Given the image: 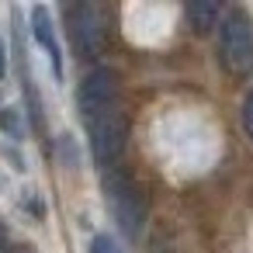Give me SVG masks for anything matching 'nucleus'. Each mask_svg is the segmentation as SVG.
Masks as SVG:
<instances>
[{"instance_id": "obj_1", "label": "nucleus", "mask_w": 253, "mask_h": 253, "mask_svg": "<svg viewBox=\"0 0 253 253\" xmlns=\"http://www.w3.org/2000/svg\"><path fill=\"white\" fill-rule=\"evenodd\" d=\"M218 49H222V66L232 77H250L253 73V21L246 11H229L222 21V35H218Z\"/></svg>"}, {"instance_id": "obj_5", "label": "nucleus", "mask_w": 253, "mask_h": 253, "mask_svg": "<svg viewBox=\"0 0 253 253\" xmlns=\"http://www.w3.org/2000/svg\"><path fill=\"white\" fill-rule=\"evenodd\" d=\"M70 32H73L77 49L87 59L90 56H101V49H104V21H101V11L97 7H90V4L70 7Z\"/></svg>"}, {"instance_id": "obj_3", "label": "nucleus", "mask_w": 253, "mask_h": 253, "mask_svg": "<svg viewBox=\"0 0 253 253\" xmlns=\"http://www.w3.org/2000/svg\"><path fill=\"white\" fill-rule=\"evenodd\" d=\"M77 104H80V111H84L87 122H94L97 115L118 108V77H115V70H108V66L90 70L84 77V84H80Z\"/></svg>"}, {"instance_id": "obj_10", "label": "nucleus", "mask_w": 253, "mask_h": 253, "mask_svg": "<svg viewBox=\"0 0 253 253\" xmlns=\"http://www.w3.org/2000/svg\"><path fill=\"white\" fill-rule=\"evenodd\" d=\"M4 70H7V56H4V45H0V77H4Z\"/></svg>"}, {"instance_id": "obj_4", "label": "nucleus", "mask_w": 253, "mask_h": 253, "mask_svg": "<svg viewBox=\"0 0 253 253\" xmlns=\"http://www.w3.org/2000/svg\"><path fill=\"white\" fill-rule=\"evenodd\" d=\"M125 139H128V118L122 115V108H111L90 122V146L101 163L118 160L125 149Z\"/></svg>"}, {"instance_id": "obj_8", "label": "nucleus", "mask_w": 253, "mask_h": 253, "mask_svg": "<svg viewBox=\"0 0 253 253\" xmlns=\"http://www.w3.org/2000/svg\"><path fill=\"white\" fill-rule=\"evenodd\" d=\"M90 253H118V246H115L111 236H94L90 239Z\"/></svg>"}, {"instance_id": "obj_9", "label": "nucleus", "mask_w": 253, "mask_h": 253, "mask_svg": "<svg viewBox=\"0 0 253 253\" xmlns=\"http://www.w3.org/2000/svg\"><path fill=\"white\" fill-rule=\"evenodd\" d=\"M243 128H246V135L253 139V90H250L246 101H243Z\"/></svg>"}, {"instance_id": "obj_2", "label": "nucleus", "mask_w": 253, "mask_h": 253, "mask_svg": "<svg viewBox=\"0 0 253 253\" xmlns=\"http://www.w3.org/2000/svg\"><path fill=\"white\" fill-rule=\"evenodd\" d=\"M104 187H108V201H111V211H115L122 232L128 239H135L142 232V218H146V201H142L139 187L128 177H122V173L104 177Z\"/></svg>"}, {"instance_id": "obj_6", "label": "nucleus", "mask_w": 253, "mask_h": 253, "mask_svg": "<svg viewBox=\"0 0 253 253\" xmlns=\"http://www.w3.org/2000/svg\"><path fill=\"white\" fill-rule=\"evenodd\" d=\"M32 32H35V42L45 49L52 73H56V77H63V56H59V42H56L52 18H49V11H45V7H32Z\"/></svg>"}, {"instance_id": "obj_7", "label": "nucleus", "mask_w": 253, "mask_h": 253, "mask_svg": "<svg viewBox=\"0 0 253 253\" xmlns=\"http://www.w3.org/2000/svg\"><path fill=\"white\" fill-rule=\"evenodd\" d=\"M187 21H191L194 32L215 28V21H218V4H211V0H191V4H187Z\"/></svg>"}]
</instances>
